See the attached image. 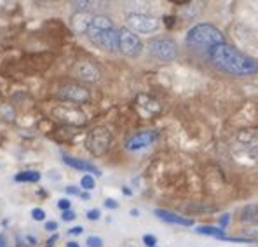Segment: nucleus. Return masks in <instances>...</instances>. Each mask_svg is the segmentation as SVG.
Wrapping results in <instances>:
<instances>
[{
	"mask_svg": "<svg viewBox=\"0 0 258 247\" xmlns=\"http://www.w3.org/2000/svg\"><path fill=\"white\" fill-rule=\"evenodd\" d=\"M208 56L213 61L216 68L230 75H237V77H244V75H251L256 71V61L249 56L242 54L236 47H230L227 44L213 45L208 49Z\"/></svg>",
	"mask_w": 258,
	"mask_h": 247,
	"instance_id": "f257e3e1",
	"label": "nucleus"
},
{
	"mask_svg": "<svg viewBox=\"0 0 258 247\" xmlns=\"http://www.w3.org/2000/svg\"><path fill=\"white\" fill-rule=\"evenodd\" d=\"M87 40L94 45V47L101 49L107 52L119 51V44H117V30L113 28V23L108 16H93L91 25L86 33Z\"/></svg>",
	"mask_w": 258,
	"mask_h": 247,
	"instance_id": "f03ea898",
	"label": "nucleus"
},
{
	"mask_svg": "<svg viewBox=\"0 0 258 247\" xmlns=\"http://www.w3.org/2000/svg\"><path fill=\"white\" fill-rule=\"evenodd\" d=\"M185 40L192 47H206V49L213 47V45L225 44L223 33L215 25H210V23H199V25L192 26L188 30Z\"/></svg>",
	"mask_w": 258,
	"mask_h": 247,
	"instance_id": "7ed1b4c3",
	"label": "nucleus"
},
{
	"mask_svg": "<svg viewBox=\"0 0 258 247\" xmlns=\"http://www.w3.org/2000/svg\"><path fill=\"white\" fill-rule=\"evenodd\" d=\"M56 96L61 101L72 103L74 106H81L91 101V93L87 87L77 82H64L56 89Z\"/></svg>",
	"mask_w": 258,
	"mask_h": 247,
	"instance_id": "20e7f679",
	"label": "nucleus"
},
{
	"mask_svg": "<svg viewBox=\"0 0 258 247\" xmlns=\"http://www.w3.org/2000/svg\"><path fill=\"white\" fill-rule=\"evenodd\" d=\"M112 146V134L107 127H94L86 138V148L94 157H101Z\"/></svg>",
	"mask_w": 258,
	"mask_h": 247,
	"instance_id": "39448f33",
	"label": "nucleus"
},
{
	"mask_svg": "<svg viewBox=\"0 0 258 247\" xmlns=\"http://www.w3.org/2000/svg\"><path fill=\"white\" fill-rule=\"evenodd\" d=\"M149 51L152 56H155L161 61H173L178 56V44L171 37L168 35H159L150 39L149 42Z\"/></svg>",
	"mask_w": 258,
	"mask_h": 247,
	"instance_id": "423d86ee",
	"label": "nucleus"
},
{
	"mask_svg": "<svg viewBox=\"0 0 258 247\" xmlns=\"http://www.w3.org/2000/svg\"><path fill=\"white\" fill-rule=\"evenodd\" d=\"M126 23L133 33H145V35H150L161 28V21L157 18L143 13H127Z\"/></svg>",
	"mask_w": 258,
	"mask_h": 247,
	"instance_id": "0eeeda50",
	"label": "nucleus"
},
{
	"mask_svg": "<svg viewBox=\"0 0 258 247\" xmlns=\"http://www.w3.org/2000/svg\"><path fill=\"white\" fill-rule=\"evenodd\" d=\"M52 117L59 122L67 124L68 127H81L86 125V113L79 106L74 105H58L52 108Z\"/></svg>",
	"mask_w": 258,
	"mask_h": 247,
	"instance_id": "6e6552de",
	"label": "nucleus"
},
{
	"mask_svg": "<svg viewBox=\"0 0 258 247\" xmlns=\"http://www.w3.org/2000/svg\"><path fill=\"white\" fill-rule=\"evenodd\" d=\"M117 44H119V51L127 58H138L143 51V42L136 33H133L127 28L117 32Z\"/></svg>",
	"mask_w": 258,
	"mask_h": 247,
	"instance_id": "1a4fd4ad",
	"label": "nucleus"
},
{
	"mask_svg": "<svg viewBox=\"0 0 258 247\" xmlns=\"http://www.w3.org/2000/svg\"><path fill=\"white\" fill-rule=\"evenodd\" d=\"M72 73L74 77H77L79 80L86 82V84H96L101 78V70L98 68L96 63L89 61V59H82L77 61L72 68Z\"/></svg>",
	"mask_w": 258,
	"mask_h": 247,
	"instance_id": "9d476101",
	"label": "nucleus"
},
{
	"mask_svg": "<svg viewBox=\"0 0 258 247\" xmlns=\"http://www.w3.org/2000/svg\"><path fill=\"white\" fill-rule=\"evenodd\" d=\"M157 139V132L155 131H143L135 134L133 138H129L126 141V150L129 151H136V150H142V148H147L149 144H152Z\"/></svg>",
	"mask_w": 258,
	"mask_h": 247,
	"instance_id": "9b49d317",
	"label": "nucleus"
},
{
	"mask_svg": "<svg viewBox=\"0 0 258 247\" xmlns=\"http://www.w3.org/2000/svg\"><path fill=\"white\" fill-rule=\"evenodd\" d=\"M91 20H93V16H91L89 13H84V11H77V13L72 14V18H70L72 32L77 33V35H86L87 28H89V25H91Z\"/></svg>",
	"mask_w": 258,
	"mask_h": 247,
	"instance_id": "f8f14e48",
	"label": "nucleus"
},
{
	"mask_svg": "<svg viewBox=\"0 0 258 247\" xmlns=\"http://www.w3.org/2000/svg\"><path fill=\"white\" fill-rule=\"evenodd\" d=\"M155 216L161 218L166 223H173V225H181V226H192L194 221L190 218H185L181 214H174L171 211H166V209H155Z\"/></svg>",
	"mask_w": 258,
	"mask_h": 247,
	"instance_id": "ddd939ff",
	"label": "nucleus"
},
{
	"mask_svg": "<svg viewBox=\"0 0 258 247\" xmlns=\"http://www.w3.org/2000/svg\"><path fill=\"white\" fill-rule=\"evenodd\" d=\"M63 162H64L67 166L74 167V169L84 171V173H93V174H96V176H101V171L98 169L96 166H93L91 162L82 160V158H74V157H68V155H64V157H63Z\"/></svg>",
	"mask_w": 258,
	"mask_h": 247,
	"instance_id": "4468645a",
	"label": "nucleus"
},
{
	"mask_svg": "<svg viewBox=\"0 0 258 247\" xmlns=\"http://www.w3.org/2000/svg\"><path fill=\"white\" fill-rule=\"evenodd\" d=\"M138 105L142 106V108H145L149 113H159V112H161V105H159L155 100H152L150 96H145V94H142V96L138 98Z\"/></svg>",
	"mask_w": 258,
	"mask_h": 247,
	"instance_id": "2eb2a0df",
	"label": "nucleus"
},
{
	"mask_svg": "<svg viewBox=\"0 0 258 247\" xmlns=\"http://www.w3.org/2000/svg\"><path fill=\"white\" fill-rule=\"evenodd\" d=\"M40 180V174L37 171H23V173L14 176V181L18 183H37Z\"/></svg>",
	"mask_w": 258,
	"mask_h": 247,
	"instance_id": "dca6fc26",
	"label": "nucleus"
},
{
	"mask_svg": "<svg viewBox=\"0 0 258 247\" xmlns=\"http://www.w3.org/2000/svg\"><path fill=\"white\" fill-rule=\"evenodd\" d=\"M197 231L203 235H211V237H216V238H222V240H229V237L225 235V231L222 228H216V226H199Z\"/></svg>",
	"mask_w": 258,
	"mask_h": 247,
	"instance_id": "f3484780",
	"label": "nucleus"
},
{
	"mask_svg": "<svg viewBox=\"0 0 258 247\" xmlns=\"http://www.w3.org/2000/svg\"><path fill=\"white\" fill-rule=\"evenodd\" d=\"M0 119L7 120V122L14 120V110L9 103H0Z\"/></svg>",
	"mask_w": 258,
	"mask_h": 247,
	"instance_id": "a211bd4d",
	"label": "nucleus"
},
{
	"mask_svg": "<svg viewBox=\"0 0 258 247\" xmlns=\"http://www.w3.org/2000/svg\"><path fill=\"white\" fill-rule=\"evenodd\" d=\"M237 139H239L241 143H251V139L255 141V139H256L255 129H249V134H248V136H244V134H241V132H239V134H237Z\"/></svg>",
	"mask_w": 258,
	"mask_h": 247,
	"instance_id": "6ab92c4d",
	"label": "nucleus"
},
{
	"mask_svg": "<svg viewBox=\"0 0 258 247\" xmlns=\"http://www.w3.org/2000/svg\"><path fill=\"white\" fill-rule=\"evenodd\" d=\"M81 186L84 190H93L94 188V180H93V176H89V174H86V176H82V180H81Z\"/></svg>",
	"mask_w": 258,
	"mask_h": 247,
	"instance_id": "aec40b11",
	"label": "nucleus"
},
{
	"mask_svg": "<svg viewBox=\"0 0 258 247\" xmlns=\"http://www.w3.org/2000/svg\"><path fill=\"white\" fill-rule=\"evenodd\" d=\"M32 218L35 219V221H44V219H45V211H44V209H40V207L32 209Z\"/></svg>",
	"mask_w": 258,
	"mask_h": 247,
	"instance_id": "412c9836",
	"label": "nucleus"
},
{
	"mask_svg": "<svg viewBox=\"0 0 258 247\" xmlns=\"http://www.w3.org/2000/svg\"><path fill=\"white\" fill-rule=\"evenodd\" d=\"M87 245L89 247H101L103 245V240H101L100 237H96V235H91V237H87Z\"/></svg>",
	"mask_w": 258,
	"mask_h": 247,
	"instance_id": "4be33fe9",
	"label": "nucleus"
},
{
	"mask_svg": "<svg viewBox=\"0 0 258 247\" xmlns=\"http://www.w3.org/2000/svg\"><path fill=\"white\" fill-rule=\"evenodd\" d=\"M143 244L147 247H157V238H155L154 235L147 233V235H143Z\"/></svg>",
	"mask_w": 258,
	"mask_h": 247,
	"instance_id": "5701e85b",
	"label": "nucleus"
},
{
	"mask_svg": "<svg viewBox=\"0 0 258 247\" xmlns=\"http://www.w3.org/2000/svg\"><path fill=\"white\" fill-rule=\"evenodd\" d=\"M100 218H101L100 209H91V211H87V219H91V221H98Z\"/></svg>",
	"mask_w": 258,
	"mask_h": 247,
	"instance_id": "b1692460",
	"label": "nucleus"
},
{
	"mask_svg": "<svg viewBox=\"0 0 258 247\" xmlns=\"http://www.w3.org/2000/svg\"><path fill=\"white\" fill-rule=\"evenodd\" d=\"M63 219H64V221H72V219H75V212L72 211V209L63 211Z\"/></svg>",
	"mask_w": 258,
	"mask_h": 247,
	"instance_id": "393cba45",
	"label": "nucleus"
},
{
	"mask_svg": "<svg viewBox=\"0 0 258 247\" xmlns=\"http://www.w3.org/2000/svg\"><path fill=\"white\" fill-rule=\"evenodd\" d=\"M58 207L61 209V211H68V209H70V200H68V199H61L58 202Z\"/></svg>",
	"mask_w": 258,
	"mask_h": 247,
	"instance_id": "a878e982",
	"label": "nucleus"
},
{
	"mask_svg": "<svg viewBox=\"0 0 258 247\" xmlns=\"http://www.w3.org/2000/svg\"><path fill=\"white\" fill-rule=\"evenodd\" d=\"M45 230H47V231H56V230H58V223H56V221H47V223H45Z\"/></svg>",
	"mask_w": 258,
	"mask_h": 247,
	"instance_id": "bb28decb",
	"label": "nucleus"
},
{
	"mask_svg": "<svg viewBox=\"0 0 258 247\" xmlns=\"http://www.w3.org/2000/svg\"><path fill=\"white\" fill-rule=\"evenodd\" d=\"M229 219H230L229 214H223L222 218H220V225H222V230H223V228H227V225H229Z\"/></svg>",
	"mask_w": 258,
	"mask_h": 247,
	"instance_id": "cd10ccee",
	"label": "nucleus"
},
{
	"mask_svg": "<svg viewBox=\"0 0 258 247\" xmlns=\"http://www.w3.org/2000/svg\"><path fill=\"white\" fill-rule=\"evenodd\" d=\"M105 206H107L108 209H117L119 207V204H117L113 199H108V200H105Z\"/></svg>",
	"mask_w": 258,
	"mask_h": 247,
	"instance_id": "c85d7f7f",
	"label": "nucleus"
},
{
	"mask_svg": "<svg viewBox=\"0 0 258 247\" xmlns=\"http://www.w3.org/2000/svg\"><path fill=\"white\" fill-rule=\"evenodd\" d=\"M82 231H84V228L82 226H75L70 230V235H79V233H82Z\"/></svg>",
	"mask_w": 258,
	"mask_h": 247,
	"instance_id": "c756f323",
	"label": "nucleus"
},
{
	"mask_svg": "<svg viewBox=\"0 0 258 247\" xmlns=\"http://www.w3.org/2000/svg\"><path fill=\"white\" fill-rule=\"evenodd\" d=\"M67 193H70V195H77L79 190L75 188V186H67Z\"/></svg>",
	"mask_w": 258,
	"mask_h": 247,
	"instance_id": "7c9ffc66",
	"label": "nucleus"
},
{
	"mask_svg": "<svg viewBox=\"0 0 258 247\" xmlns=\"http://www.w3.org/2000/svg\"><path fill=\"white\" fill-rule=\"evenodd\" d=\"M58 240V235H52L51 238H49V242H47V247H52L54 245V242Z\"/></svg>",
	"mask_w": 258,
	"mask_h": 247,
	"instance_id": "2f4dec72",
	"label": "nucleus"
},
{
	"mask_svg": "<svg viewBox=\"0 0 258 247\" xmlns=\"http://www.w3.org/2000/svg\"><path fill=\"white\" fill-rule=\"evenodd\" d=\"M173 20H174V18H171V16H169V18H164L166 26H173Z\"/></svg>",
	"mask_w": 258,
	"mask_h": 247,
	"instance_id": "473e14b6",
	"label": "nucleus"
},
{
	"mask_svg": "<svg viewBox=\"0 0 258 247\" xmlns=\"http://www.w3.org/2000/svg\"><path fill=\"white\" fill-rule=\"evenodd\" d=\"M81 199H82V200H89V199H91V195H89L87 192H84V193H81Z\"/></svg>",
	"mask_w": 258,
	"mask_h": 247,
	"instance_id": "72a5a7b5",
	"label": "nucleus"
},
{
	"mask_svg": "<svg viewBox=\"0 0 258 247\" xmlns=\"http://www.w3.org/2000/svg\"><path fill=\"white\" fill-rule=\"evenodd\" d=\"M122 193H124V195H133L131 188H126V186H124V188H122Z\"/></svg>",
	"mask_w": 258,
	"mask_h": 247,
	"instance_id": "f704fd0d",
	"label": "nucleus"
},
{
	"mask_svg": "<svg viewBox=\"0 0 258 247\" xmlns=\"http://www.w3.org/2000/svg\"><path fill=\"white\" fill-rule=\"evenodd\" d=\"M131 216H140L138 209H131Z\"/></svg>",
	"mask_w": 258,
	"mask_h": 247,
	"instance_id": "c9c22d12",
	"label": "nucleus"
},
{
	"mask_svg": "<svg viewBox=\"0 0 258 247\" xmlns=\"http://www.w3.org/2000/svg\"><path fill=\"white\" fill-rule=\"evenodd\" d=\"M67 247H79V244H75V242H68Z\"/></svg>",
	"mask_w": 258,
	"mask_h": 247,
	"instance_id": "e433bc0d",
	"label": "nucleus"
},
{
	"mask_svg": "<svg viewBox=\"0 0 258 247\" xmlns=\"http://www.w3.org/2000/svg\"><path fill=\"white\" fill-rule=\"evenodd\" d=\"M0 247H6V244H4V237H0Z\"/></svg>",
	"mask_w": 258,
	"mask_h": 247,
	"instance_id": "4c0bfd02",
	"label": "nucleus"
}]
</instances>
